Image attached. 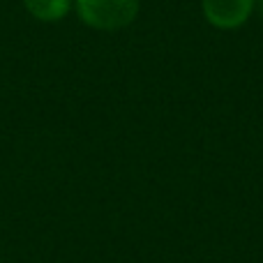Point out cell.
Masks as SVG:
<instances>
[{
  "instance_id": "cell-3",
  "label": "cell",
  "mask_w": 263,
  "mask_h": 263,
  "mask_svg": "<svg viewBox=\"0 0 263 263\" xmlns=\"http://www.w3.org/2000/svg\"><path fill=\"white\" fill-rule=\"evenodd\" d=\"M28 14L42 23H55L72 9V0H23Z\"/></svg>"
},
{
  "instance_id": "cell-2",
  "label": "cell",
  "mask_w": 263,
  "mask_h": 263,
  "mask_svg": "<svg viewBox=\"0 0 263 263\" xmlns=\"http://www.w3.org/2000/svg\"><path fill=\"white\" fill-rule=\"evenodd\" d=\"M201 12L217 30H236L252 16L254 0H201Z\"/></svg>"
},
{
  "instance_id": "cell-4",
  "label": "cell",
  "mask_w": 263,
  "mask_h": 263,
  "mask_svg": "<svg viewBox=\"0 0 263 263\" xmlns=\"http://www.w3.org/2000/svg\"><path fill=\"white\" fill-rule=\"evenodd\" d=\"M254 12L259 14V18L263 21V0H254Z\"/></svg>"
},
{
  "instance_id": "cell-1",
  "label": "cell",
  "mask_w": 263,
  "mask_h": 263,
  "mask_svg": "<svg viewBox=\"0 0 263 263\" xmlns=\"http://www.w3.org/2000/svg\"><path fill=\"white\" fill-rule=\"evenodd\" d=\"M77 14L95 30L127 28L139 14V0H74Z\"/></svg>"
}]
</instances>
